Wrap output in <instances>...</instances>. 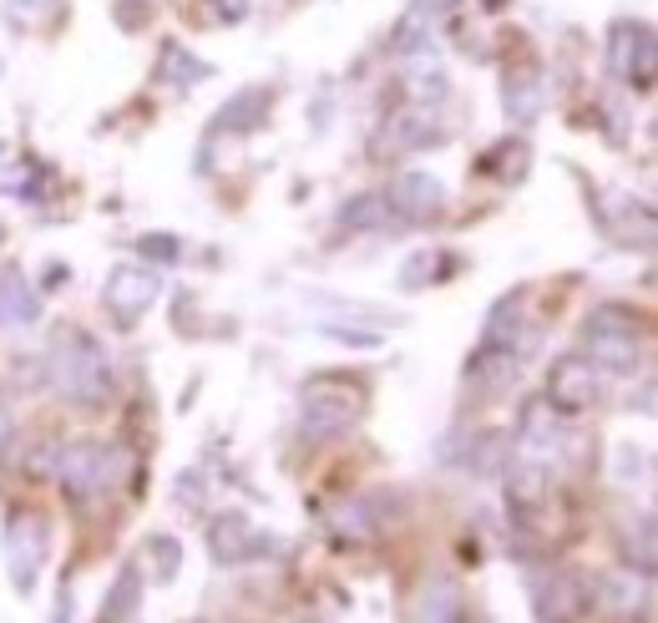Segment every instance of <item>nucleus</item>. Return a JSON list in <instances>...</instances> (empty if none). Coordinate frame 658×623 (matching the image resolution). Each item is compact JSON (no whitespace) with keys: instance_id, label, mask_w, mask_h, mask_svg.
Masks as SVG:
<instances>
[{"instance_id":"nucleus-1","label":"nucleus","mask_w":658,"mask_h":623,"mask_svg":"<svg viewBox=\"0 0 658 623\" xmlns=\"http://www.w3.org/2000/svg\"><path fill=\"white\" fill-rule=\"evenodd\" d=\"M51 386L56 396L76 400V406H101L107 390H112V365H107V350L87 335V330H62L51 340Z\"/></svg>"},{"instance_id":"nucleus-22","label":"nucleus","mask_w":658,"mask_h":623,"mask_svg":"<svg viewBox=\"0 0 658 623\" xmlns=\"http://www.w3.org/2000/svg\"><path fill=\"white\" fill-rule=\"evenodd\" d=\"M213 66L198 62V56H187L183 46H162V62H158V82L168 87H187V82H203Z\"/></svg>"},{"instance_id":"nucleus-7","label":"nucleus","mask_w":658,"mask_h":623,"mask_svg":"<svg viewBox=\"0 0 658 623\" xmlns=\"http://www.w3.org/2000/svg\"><path fill=\"white\" fill-rule=\"evenodd\" d=\"M51 548V523L41 512H15L11 517V537H6V558H11V583L15 593H31L36 588V573L46 562Z\"/></svg>"},{"instance_id":"nucleus-16","label":"nucleus","mask_w":658,"mask_h":623,"mask_svg":"<svg viewBox=\"0 0 658 623\" xmlns=\"http://www.w3.org/2000/svg\"><path fill=\"white\" fill-rule=\"evenodd\" d=\"M273 97L263 87H249V92H238L234 101H224L218 107V117H213V132H259L263 117H269Z\"/></svg>"},{"instance_id":"nucleus-3","label":"nucleus","mask_w":658,"mask_h":623,"mask_svg":"<svg viewBox=\"0 0 658 623\" xmlns=\"http://www.w3.org/2000/svg\"><path fill=\"white\" fill-rule=\"evenodd\" d=\"M299 406H304L310 437H339L365 416V390L345 375H314L310 386L299 390Z\"/></svg>"},{"instance_id":"nucleus-2","label":"nucleus","mask_w":658,"mask_h":623,"mask_svg":"<svg viewBox=\"0 0 658 623\" xmlns=\"http://www.w3.org/2000/svg\"><path fill=\"white\" fill-rule=\"evenodd\" d=\"M638 345H644V314L628 304H597L583 320V355L597 370L628 375L638 361Z\"/></svg>"},{"instance_id":"nucleus-20","label":"nucleus","mask_w":658,"mask_h":623,"mask_svg":"<svg viewBox=\"0 0 658 623\" xmlns=\"http://www.w3.org/2000/svg\"><path fill=\"white\" fill-rule=\"evenodd\" d=\"M137 603H142V573H137V568H122L112 593L101 599V623H127L137 613Z\"/></svg>"},{"instance_id":"nucleus-25","label":"nucleus","mask_w":658,"mask_h":623,"mask_svg":"<svg viewBox=\"0 0 658 623\" xmlns=\"http://www.w3.org/2000/svg\"><path fill=\"white\" fill-rule=\"evenodd\" d=\"M435 275H441V259H435V254H416V259L400 269V284H406V289H421L425 279H435Z\"/></svg>"},{"instance_id":"nucleus-23","label":"nucleus","mask_w":658,"mask_h":623,"mask_svg":"<svg viewBox=\"0 0 658 623\" xmlns=\"http://www.w3.org/2000/svg\"><path fill=\"white\" fill-rule=\"evenodd\" d=\"M339 224L345 228H386L390 224V203L375 198V193H360V198H349L339 208Z\"/></svg>"},{"instance_id":"nucleus-11","label":"nucleus","mask_w":658,"mask_h":623,"mask_svg":"<svg viewBox=\"0 0 658 623\" xmlns=\"http://www.w3.org/2000/svg\"><path fill=\"white\" fill-rule=\"evenodd\" d=\"M435 138H441V132H435V117L425 112V107H406V112H396L375 132V158H406V152H416V148H431Z\"/></svg>"},{"instance_id":"nucleus-9","label":"nucleus","mask_w":658,"mask_h":623,"mask_svg":"<svg viewBox=\"0 0 658 623\" xmlns=\"http://www.w3.org/2000/svg\"><path fill=\"white\" fill-rule=\"evenodd\" d=\"M101 300H107V310H112V320L122 324V330H132V324L152 310V300H158V279H152V269H142V264H117L112 275H107Z\"/></svg>"},{"instance_id":"nucleus-5","label":"nucleus","mask_w":658,"mask_h":623,"mask_svg":"<svg viewBox=\"0 0 658 623\" xmlns=\"http://www.w3.org/2000/svg\"><path fill=\"white\" fill-rule=\"evenodd\" d=\"M597 396H603V370H597L587 355H562V361L547 370V406L558 416L593 411Z\"/></svg>"},{"instance_id":"nucleus-12","label":"nucleus","mask_w":658,"mask_h":623,"mask_svg":"<svg viewBox=\"0 0 658 623\" xmlns=\"http://www.w3.org/2000/svg\"><path fill=\"white\" fill-rule=\"evenodd\" d=\"M552 502V476H547L542 462H522L507 476V512L517 523H537Z\"/></svg>"},{"instance_id":"nucleus-19","label":"nucleus","mask_w":658,"mask_h":623,"mask_svg":"<svg viewBox=\"0 0 658 623\" xmlns=\"http://www.w3.org/2000/svg\"><path fill=\"white\" fill-rule=\"evenodd\" d=\"M517 441H522L527 462H547V456L558 451V411H552L547 400L527 406V411H522V426H517Z\"/></svg>"},{"instance_id":"nucleus-8","label":"nucleus","mask_w":658,"mask_h":623,"mask_svg":"<svg viewBox=\"0 0 658 623\" xmlns=\"http://www.w3.org/2000/svg\"><path fill=\"white\" fill-rule=\"evenodd\" d=\"M486 350H497V355H507V361L522 365L527 355H532L537 345H542V330H537L532 320H527V300L522 294H507V300L492 310V320H486V335H482Z\"/></svg>"},{"instance_id":"nucleus-29","label":"nucleus","mask_w":658,"mask_h":623,"mask_svg":"<svg viewBox=\"0 0 658 623\" xmlns=\"http://www.w3.org/2000/svg\"><path fill=\"white\" fill-rule=\"evenodd\" d=\"M213 11H218V21H244V11H249V0H208Z\"/></svg>"},{"instance_id":"nucleus-17","label":"nucleus","mask_w":658,"mask_h":623,"mask_svg":"<svg viewBox=\"0 0 658 623\" xmlns=\"http://www.w3.org/2000/svg\"><path fill=\"white\" fill-rule=\"evenodd\" d=\"M208 548H213V562H244L254 548H259V537H254L249 517H238V512H224V517H213Z\"/></svg>"},{"instance_id":"nucleus-4","label":"nucleus","mask_w":658,"mask_h":623,"mask_svg":"<svg viewBox=\"0 0 658 623\" xmlns=\"http://www.w3.org/2000/svg\"><path fill=\"white\" fill-rule=\"evenodd\" d=\"M117 447H97V441H82V447H66L62 462H56V482H62V492L82 507V502H91L97 492H107L117 476Z\"/></svg>"},{"instance_id":"nucleus-6","label":"nucleus","mask_w":658,"mask_h":623,"mask_svg":"<svg viewBox=\"0 0 658 623\" xmlns=\"http://www.w3.org/2000/svg\"><path fill=\"white\" fill-rule=\"evenodd\" d=\"M608 41H613L608 62H613V72H618V82H628L634 92H654V72H658L654 25L648 21H618Z\"/></svg>"},{"instance_id":"nucleus-21","label":"nucleus","mask_w":658,"mask_h":623,"mask_svg":"<svg viewBox=\"0 0 658 623\" xmlns=\"http://www.w3.org/2000/svg\"><path fill=\"white\" fill-rule=\"evenodd\" d=\"M421 623H466V603H461L456 583H431L425 588Z\"/></svg>"},{"instance_id":"nucleus-10","label":"nucleus","mask_w":658,"mask_h":623,"mask_svg":"<svg viewBox=\"0 0 658 623\" xmlns=\"http://www.w3.org/2000/svg\"><path fill=\"white\" fill-rule=\"evenodd\" d=\"M593 603L587 583L578 573H542L532 578V609H537V623H578Z\"/></svg>"},{"instance_id":"nucleus-14","label":"nucleus","mask_w":658,"mask_h":623,"mask_svg":"<svg viewBox=\"0 0 658 623\" xmlns=\"http://www.w3.org/2000/svg\"><path fill=\"white\" fill-rule=\"evenodd\" d=\"M435 25H441V0H416V6H406V15H400L396 31H390V51H396V56L425 51L435 36Z\"/></svg>"},{"instance_id":"nucleus-27","label":"nucleus","mask_w":658,"mask_h":623,"mask_svg":"<svg viewBox=\"0 0 658 623\" xmlns=\"http://www.w3.org/2000/svg\"><path fill=\"white\" fill-rule=\"evenodd\" d=\"M56 462H62V447H56V441H36V447H31V476L56 472Z\"/></svg>"},{"instance_id":"nucleus-24","label":"nucleus","mask_w":658,"mask_h":623,"mask_svg":"<svg viewBox=\"0 0 658 623\" xmlns=\"http://www.w3.org/2000/svg\"><path fill=\"white\" fill-rule=\"evenodd\" d=\"M148 552H152V573H158V583H173L177 568H183V548H177V537H148Z\"/></svg>"},{"instance_id":"nucleus-32","label":"nucleus","mask_w":658,"mask_h":623,"mask_svg":"<svg viewBox=\"0 0 658 623\" xmlns=\"http://www.w3.org/2000/svg\"><path fill=\"white\" fill-rule=\"evenodd\" d=\"M56 623H72V593H62V603H56Z\"/></svg>"},{"instance_id":"nucleus-31","label":"nucleus","mask_w":658,"mask_h":623,"mask_svg":"<svg viewBox=\"0 0 658 623\" xmlns=\"http://www.w3.org/2000/svg\"><path fill=\"white\" fill-rule=\"evenodd\" d=\"M6 447H11V411L0 406V462H6Z\"/></svg>"},{"instance_id":"nucleus-18","label":"nucleus","mask_w":658,"mask_h":623,"mask_svg":"<svg viewBox=\"0 0 658 623\" xmlns=\"http://www.w3.org/2000/svg\"><path fill=\"white\" fill-rule=\"evenodd\" d=\"M41 314V300L31 294L21 269H0V330H25Z\"/></svg>"},{"instance_id":"nucleus-26","label":"nucleus","mask_w":658,"mask_h":623,"mask_svg":"<svg viewBox=\"0 0 658 623\" xmlns=\"http://www.w3.org/2000/svg\"><path fill=\"white\" fill-rule=\"evenodd\" d=\"M137 249L148 254V259H158V264H177V259H183V244H177L173 234H148Z\"/></svg>"},{"instance_id":"nucleus-28","label":"nucleus","mask_w":658,"mask_h":623,"mask_svg":"<svg viewBox=\"0 0 658 623\" xmlns=\"http://www.w3.org/2000/svg\"><path fill=\"white\" fill-rule=\"evenodd\" d=\"M177 502H183V507H203V476L198 472L177 476Z\"/></svg>"},{"instance_id":"nucleus-13","label":"nucleus","mask_w":658,"mask_h":623,"mask_svg":"<svg viewBox=\"0 0 658 623\" xmlns=\"http://www.w3.org/2000/svg\"><path fill=\"white\" fill-rule=\"evenodd\" d=\"M441 198H446V187L435 183L431 173H416V168L396 173V183H390V193H386L390 213H406V218H425V213H435L441 208Z\"/></svg>"},{"instance_id":"nucleus-15","label":"nucleus","mask_w":658,"mask_h":623,"mask_svg":"<svg viewBox=\"0 0 658 623\" xmlns=\"http://www.w3.org/2000/svg\"><path fill=\"white\" fill-rule=\"evenodd\" d=\"M501 107L517 127H527L537 112H542V72L537 66H517L507 72V87H501Z\"/></svg>"},{"instance_id":"nucleus-30","label":"nucleus","mask_w":658,"mask_h":623,"mask_svg":"<svg viewBox=\"0 0 658 623\" xmlns=\"http://www.w3.org/2000/svg\"><path fill=\"white\" fill-rule=\"evenodd\" d=\"M644 472V456H638V447H623V456H618V476H638Z\"/></svg>"}]
</instances>
